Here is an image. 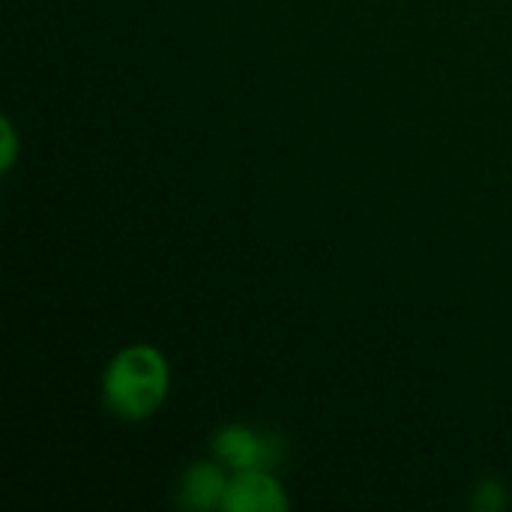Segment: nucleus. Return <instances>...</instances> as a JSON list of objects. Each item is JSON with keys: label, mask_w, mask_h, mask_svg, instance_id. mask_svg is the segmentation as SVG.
<instances>
[{"label": "nucleus", "mask_w": 512, "mask_h": 512, "mask_svg": "<svg viewBox=\"0 0 512 512\" xmlns=\"http://www.w3.org/2000/svg\"><path fill=\"white\" fill-rule=\"evenodd\" d=\"M0 129H3V156H0V165H3V171H9L12 162H15V129H12L9 120H3Z\"/></svg>", "instance_id": "423d86ee"}, {"label": "nucleus", "mask_w": 512, "mask_h": 512, "mask_svg": "<svg viewBox=\"0 0 512 512\" xmlns=\"http://www.w3.org/2000/svg\"><path fill=\"white\" fill-rule=\"evenodd\" d=\"M213 453L231 471H270L279 465L285 447L276 435L249 426H225L213 438Z\"/></svg>", "instance_id": "f03ea898"}, {"label": "nucleus", "mask_w": 512, "mask_h": 512, "mask_svg": "<svg viewBox=\"0 0 512 512\" xmlns=\"http://www.w3.org/2000/svg\"><path fill=\"white\" fill-rule=\"evenodd\" d=\"M507 504V495H504V486L501 483H483V486H477V492H474V507H480V510H501Z\"/></svg>", "instance_id": "39448f33"}, {"label": "nucleus", "mask_w": 512, "mask_h": 512, "mask_svg": "<svg viewBox=\"0 0 512 512\" xmlns=\"http://www.w3.org/2000/svg\"><path fill=\"white\" fill-rule=\"evenodd\" d=\"M168 360L153 345H129L108 363L102 375V399L108 411L126 423L147 420L168 396Z\"/></svg>", "instance_id": "f257e3e1"}, {"label": "nucleus", "mask_w": 512, "mask_h": 512, "mask_svg": "<svg viewBox=\"0 0 512 512\" xmlns=\"http://www.w3.org/2000/svg\"><path fill=\"white\" fill-rule=\"evenodd\" d=\"M222 510L282 512L288 510V495L270 471H237V477H231L225 486Z\"/></svg>", "instance_id": "7ed1b4c3"}, {"label": "nucleus", "mask_w": 512, "mask_h": 512, "mask_svg": "<svg viewBox=\"0 0 512 512\" xmlns=\"http://www.w3.org/2000/svg\"><path fill=\"white\" fill-rule=\"evenodd\" d=\"M225 474L219 465L213 462H195L183 480H180V492H177V501L180 507L186 510H213V507H222V498H225Z\"/></svg>", "instance_id": "20e7f679"}]
</instances>
